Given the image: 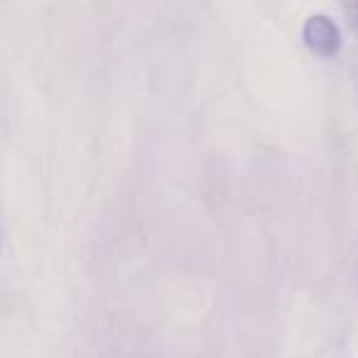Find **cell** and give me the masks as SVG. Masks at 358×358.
<instances>
[{"mask_svg":"<svg viewBox=\"0 0 358 358\" xmlns=\"http://www.w3.org/2000/svg\"><path fill=\"white\" fill-rule=\"evenodd\" d=\"M304 45L319 57H334L341 50V32L327 15H312L304 22Z\"/></svg>","mask_w":358,"mask_h":358,"instance_id":"6da1fadb","label":"cell"}]
</instances>
